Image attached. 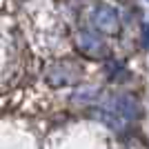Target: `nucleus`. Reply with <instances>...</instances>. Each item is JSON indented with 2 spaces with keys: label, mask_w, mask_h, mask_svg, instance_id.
Here are the masks:
<instances>
[{
  "label": "nucleus",
  "mask_w": 149,
  "mask_h": 149,
  "mask_svg": "<svg viewBox=\"0 0 149 149\" xmlns=\"http://www.w3.org/2000/svg\"><path fill=\"white\" fill-rule=\"evenodd\" d=\"M93 25L96 29L105 31V33H116L120 27V18H118V11L109 5H100L96 7L93 11Z\"/></svg>",
  "instance_id": "nucleus-2"
},
{
  "label": "nucleus",
  "mask_w": 149,
  "mask_h": 149,
  "mask_svg": "<svg viewBox=\"0 0 149 149\" xmlns=\"http://www.w3.org/2000/svg\"><path fill=\"white\" fill-rule=\"evenodd\" d=\"M102 109L111 111L113 116H118L123 123L136 120L138 116H140V107H138V102L134 98H129V96H113V98L109 100Z\"/></svg>",
  "instance_id": "nucleus-1"
},
{
  "label": "nucleus",
  "mask_w": 149,
  "mask_h": 149,
  "mask_svg": "<svg viewBox=\"0 0 149 149\" xmlns=\"http://www.w3.org/2000/svg\"><path fill=\"white\" fill-rule=\"evenodd\" d=\"M143 47H145V49H149V22H145V25H143Z\"/></svg>",
  "instance_id": "nucleus-4"
},
{
  "label": "nucleus",
  "mask_w": 149,
  "mask_h": 149,
  "mask_svg": "<svg viewBox=\"0 0 149 149\" xmlns=\"http://www.w3.org/2000/svg\"><path fill=\"white\" fill-rule=\"evenodd\" d=\"M78 47H80V51L87 54V56H93V58L102 56V40L96 38L93 33H89V31L78 33Z\"/></svg>",
  "instance_id": "nucleus-3"
}]
</instances>
